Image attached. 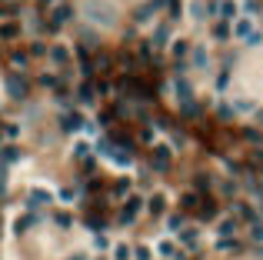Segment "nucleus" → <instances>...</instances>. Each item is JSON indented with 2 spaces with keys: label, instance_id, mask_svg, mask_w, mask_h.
<instances>
[{
  "label": "nucleus",
  "instance_id": "nucleus-9",
  "mask_svg": "<svg viewBox=\"0 0 263 260\" xmlns=\"http://www.w3.org/2000/svg\"><path fill=\"white\" fill-rule=\"evenodd\" d=\"M73 260H87V257H83V253H77V257H73Z\"/></svg>",
  "mask_w": 263,
  "mask_h": 260
},
{
  "label": "nucleus",
  "instance_id": "nucleus-1",
  "mask_svg": "<svg viewBox=\"0 0 263 260\" xmlns=\"http://www.w3.org/2000/svg\"><path fill=\"white\" fill-rule=\"evenodd\" d=\"M140 210H144V200H140V197H127V200H123V207H120V224H127V227H130V224L140 217Z\"/></svg>",
  "mask_w": 263,
  "mask_h": 260
},
{
  "label": "nucleus",
  "instance_id": "nucleus-2",
  "mask_svg": "<svg viewBox=\"0 0 263 260\" xmlns=\"http://www.w3.org/2000/svg\"><path fill=\"white\" fill-rule=\"evenodd\" d=\"M4 87H7V94L14 97V100H20V97L27 94V80L20 77V73H7V80H4Z\"/></svg>",
  "mask_w": 263,
  "mask_h": 260
},
{
  "label": "nucleus",
  "instance_id": "nucleus-5",
  "mask_svg": "<svg viewBox=\"0 0 263 260\" xmlns=\"http://www.w3.org/2000/svg\"><path fill=\"white\" fill-rule=\"evenodd\" d=\"M113 260H134V247L130 244H117L113 247Z\"/></svg>",
  "mask_w": 263,
  "mask_h": 260
},
{
  "label": "nucleus",
  "instance_id": "nucleus-4",
  "mask_svg": "<svg viewBox=\"0 0 263 260\" xmlns=\"http://www.w3.org/2000/svg\"><path fill=\"white\" fill-rule=\"evenodd\" d=\"M50 200L54 197H50L47 190H30V207H43V204H50Z\"/></svg>",
  "mask_w": 263,
  "mask_h": 260
},
{
  "label": "nucleus",
  "instance_id": "nucleus-8",
  "mask_svg": "<svg viewBox=\"0 0 263 260\" xmlns=\"http://www.w3.org/2000/svg\"><path fill=\"white\" fill-rule=\"evenodd\" d=\"M54 60H67V50L64 47H54Z\"/></svg>",
  "mask_w": 263,
  "mask_h": 260
},
{
  "label": "nucleus",
  "instance_id": "nucleus-6",
  "mask_svg": "<svg viewBox=\"0 0 263 260\" xmlns=\"http://www.w3.org/2000/svg\"><path fill=\"white\" fill-rule=\"evenodd\" d=\"M153 257H157L153 247H134V260H153Z\"/></svg>",
  "mask_w": 263,
  "mask_h": 260
},
{
  "label": "nucleus",
  "instance_id": "nucleus-7",
  "mask_svg": "<svg viewBox=\"0 0 263 260\" xmlns=\"http://www.w3.org/2000/svg\"><path fill=\"white\" fill-rule=\"evenodd\" d=\"M20 157V154H17V147H4V154H0V160H4V164H10V160H17Z\"/></svg>",
  "mask_w": 263,
  "mask_h": 260
},
{
  "label": "nucleus",
  "instance_id": "nucleus-3",
  "mask_svg": "<svg viewBox=\"0 0 263 260\" xmlns=\"http://www.w3.org/2000/svg\"><path fill=\"white\" fill-rule=\"evenodd\" d=\"M167 194H157V197H150V204H147V207H150V213H157V217H163V213H167L170 210V204H167Z\"/></svg>",
  "mask_w": 263,
  "mask_h": 260
}]
</instances>
